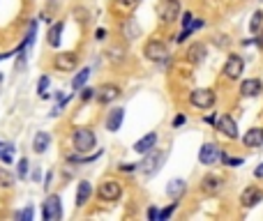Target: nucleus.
<instances>
[{"mask_svg":"<svg viewBox=\"0 0 263 221\" xmlns=\"http://www.w3.org/2000/svg\"><path fill=\"white\" fill-rule=\"evenodd\" d=\"M245 147H261L263 145V127H252L247 129V134L243 136Z\"/></svg>","mask_w":263,"mask_h":221,"instance_id":"obj_19","label":"nucleus"},{"mask_svg":"<svg viewBox=\"0 0 263 221\" xmlns=\"http://www.w3.org/2000/svg\"><path fill=\"white\" fill-rule=\"evenodd\" d=\"M199 187H201V191L206 196H217L224 189V180L222 177H217V175H203Z\"/></svg>","mask_w":263,"mask_h":221,"instance_id":"obj_13","label":"nucleus"},{"mask_svg":"<svg viewBox=\"0 0 263 221\" xmlns=\"http://www.w3.org/2000/svg\"><path fill=\"white\" fill-rule=\"evenodd\" d=\"M53 67L58 72H74L79 67V55L74 51H62V53H58L53 58Z\"/></svg>","mask_w":263,"mask_h":221,"instance_id":"obj_11","label":"nucleus"},{"mask_svg":"<svg viewBox=\"0 0 263 221\" xmlns=\"http://www.w3.org/2000/svg\"><path fill=\"white\" fill-rule=\"evenodd\" d=\"M118 168H120L122 173H134L136 168H139V164H120Z\"/></svg>","mask_w":263,"mask_h":221,"instance_id":"obj_36","label":"nucleus"},{"mask_svg":"<svg viewBox=\"0 0 263 221\" xmlns=\"http://www.w3.org/2000/svg\"><path fill=\"white\" fill-rule=\"evenodd\" d=\"M261 198H263L261 189L259 187H247L243 194H240V205H243V208H254L257 203H261Z\"/></svg>","mask_w":263,"mask_h":221,"instance_id":"obj_16","label":"nucleus"},{"mask_svg":"<svg viewBox=\"0 0 263 221\" xmlns=\"http://www.w3.org/2000/svg\"><path fill=\"white\" fill-rule=\"evenodd\" d=\"M261 2H263V0H261Z\"/></svg>","mask_w":263,"mask_h":221,"instance_id":"obj_44","label":"nucleus"},{"mask_svg":"<svg viewBox=\"0 0 263 221\" xmlns=\"http://www.w3.org/2000/svg\"><path fill=\"white\" fill-rule=\"evenodd\" d=\"M189 104L196 108H201V111H208L217 104V94L212 88H196L189 92Z\"/></svg>","mask_w":263,"mask_h":221,"instance_id":"obj_4","label":"nucleus"},{"mask_svg":"<svg viewBox=\"0 0 263 221\" xmlns=\"http://www.w3.org/2000/svg\"><path fill=\"white\" fill-rule=\"evenodd\" d=\"M139 33H141V30H139V26H136V19L125 21V37H127V40H136Z\"/></svg>","mask_w":263,"mask_h":221,"instance_id":"obj_25","label":"nucleus"},{"mask_svg":"<svg viewBox=\"0 0 263 221\" xmlns=\"http://www.w3.org/2000/svg\"><path fill=\"white\" fill-rule=\"evenodd\" d=\"M219 161H222L224 166H229V168H238V166H243V157H231V154L222 152L219 154Z\"/></svg>","mask_w":263,"mask_h":221,"instance_id":"obj_26","label":"nucleus"},{"mask_svg":"<svg viewBox=\"0 0 263 221\" xmlns=\"http://www.w3.org/2000/svg\"><path fill=\"white\" fill-rule=\"evenodd\" d=\"M49 83H51V79H49V76H42V79H40V83H37V92H40V97H42V99H49V92H47Z\"/></svg>","mask_w":263,"mask_h":221,"instance_id":"obj_28","label":"nucleus"},{"mask_svg":"<svg viewBox=\"0 0 263 221\" xmlns=\"http://www.w3.org/2000/svg\"><path fill=\"white\" fill-rule=\"evenodd\" d=\"M219 154H222V147L217 145V143H203L201 150H199V161H201L203 166H215L217 161H219Z\"/></svg>","mask_w":263,"mask_h":221,"instance_id":"obj_10","label":"nucleus"},{"mask_svg":"<svg viewBox=\"0 0 263 221\" xmlns=\"http://www.w3.org/2000/svg\"><path fill=\"white\" fill-rule=\"evenodd\" d=\"M254 44H257V46L263 51V26H261V30L257 33V40H254Z\"/></svg>","mask_w":263,"mask_h":221,"instance_id":"obj_38","label":"nucleus"},{"mask_svg":"<svg viewBox=\"0 0 263 221\" xmlns=\"http://www.w3.org/2000/svg\"><path fill=\"white\" fill-rule=\"evenodd\" d=\"M169 159V150H150V152H146V159L139 164V171H141L146 177H150V175L159 173V168L164 166V161Z\"/></svg>","mask_w":263,"mask_h":221,"instance_id":"obj_1","label":"nucleus"},{"mask_svg":"<svg viewBox=\"0 0 263 221\" xmlns=\"http://www.w3.org/2000/svg\"><path fill=\"white\" fill-rule=\"evenodd\" d=\"M51 180H53V173L49 171V173H47V177H44V189H49V187H51Z\"/></svg>","mask_w":263,"mask_h":221,"instance_id":"obj_42","label":"nucleus"},{"mask_svg":"<svg viewBox=\"0 0 263 221\" xmlns=\"http://www.w3.org/2000/svg\"><path fill=\"white\" fill-rule=\"evenodd\" d=\"M206 53H208V48H206V44H201V42H192L187 46V62H192V65H201L203 60H206Z\"/></svg>","mask_w":263,"mask_h":221,"instance_id":"obj_15","label":"nucleus"},{"mask_svg":"<svg viewBox=\"0 0 263 221\" xmlns=\"http://www.w3.org/2000/svg\"><path fill=\"white\" fill-rule=\"evenodd\" d=\"M90 196H93V184H90L88 180H81V182H79V187H76V208L88 205Z\"/></svg>","mask_w":263,"mask_h":221,"instance_id":"obj_20","label":"nucleus"},{"mask_svg":"<svg viewBox=\"0 0 263 221\" xmlns=\"http://www.w3.org/2000/svg\"><path fill=\"white\" fill-rule=\"evenodd\" d=\"M182 125H185V115H175L173 127H182Z\"/></svg>","mask_w":263,"mask_h":221,"instance_id":"obj_41","label":"nucleus"},{"mask_svg":"<svg viewBox=\"0 0 263 221\" xmlns=\"http://www.w3.org/2000/svg\"><path fill=\"white\" fill-rule=\"evenodd\" d=\"M120 97V86H115V83H104L95 90V99L100 101V104H111Z\"/></svg>","mask_w":263,"mask_h":221,"instance_id":"obj_12","label":"nucleus"},{"mask_svg":"<svg viewBox=\"0 0 263 221\" xmlns=\"http://www.w3.org/2000/svg\"><path fill=\"white\" fill-rule=\"evenodd\" d=\"M146 215H148V219H150V221H159V210H157L155 205H150Z\"/></svg>","mask_w":263,"mask_h":221,"instance_id":"obj_35","label":"nucleus"},{"mask_svg":"<svg viewBox=\"0 0 263 221\" xmlns=\"http://www.w3.org/2000/svg\"><path fill=\"white\" fill-rule=\"evenodd\" d=\"M28 166H30L28 159H26V157H21L19 164H16V175H19L21 180H26V177H28Z\"/></svg>","mask_w":263,"mask_h":221,"instance_id":"obj_29","label":"nucleus"},{"mask_svg":"<svg viewBox=\"0 0 263 221\" xmlns=\"http://www.w3.org/2000/svg\"><path fill=\"white\" fill-rule=\"evenodd\" d=\"M243 72H245V58L238 53H229V58H226L222 67V76L226 81H238L243 76Z\"/></svg>","mask_w":263,"mask_h":221,"instance_id":"obj_6","label":"nucleus"},{"mask_svg":"<svg viewBox=\"0 0 263 221\" xmlns=\"http://www.w3.org/2000/svg\"><path fill=\"white\" fill-rule=\"evenodd\" d=\"M62 217L60 196H47V201L42 203V219L44 221H58Z\"/></svg>","mask_w":263,"mask_h":221,"instance_id":"obj_8","label":"nucleus"},{"mask_svg":"<svg viewBox=\"0 0 263 221\" xmlns=\"http://www.w3.org/2000/svg\"><path fill=\"white\" fill-rule=\"evenodd\" d=\"M157 138H159V136H157L155 132H150V134H146L143 138H139V141L134 143V147H132V150H134V152H139V154L150 152V150L157 145Z\"/></svg>","mask_w":263,"mask_h":221,"instance_id":"obj_17","label":"nucleus"},{"mask_svg":"<svg viewBox=\"0 0 263 221\" xmlns=\"http://www.w3.org/2000/svg\"><path fill=\"white\" fill-rule=\"evenodd\" d=\"M72 143H74V150L79 154H86L90 152V150H95V145H97V136H95L93 129L88 127H76L74 134H72Z\"/></svg>","mask_w":263,"mask_h":221,"instance_id":"obj_3","label":"nucleus"},{"mask_svg":"<svg viewBox=\"0 0 263 221\" xmlns=\"http://www.w3.org/2000/svg\"><path fill=\"white\" fill-rule=\"evenodd\" d=\"M62 21H58V23H53V26L49 28V35H47V42H49V46H60V35H62Z\"/></svg>","mask_w":263,"mask_h":221,"instance_id":"obj_23","label":"nucleus"},{"mask_svg":"<svg viewBox=\"0 0 263 221\" xmlns=\"http://www.w3.org/2000/svg\"><path fill=\"white\" fill-rule=\"evenodd\" d=\"M261 26H263V12H261V9H257V12L252 14V21H250V33H252V35H257L259 30H261Z\"/></svg>","mask_w":263,"mask_h":221,"instance_id":"obj_27","label":"nucleus"},{"mask_svg":"<svg viewBox=\"0 0 263 221\" xmlns=\"http://www.w3.org/2000/svg\"><path fill=\"white\" fill-rule=\"evenodd\" d=\"M79 97H81V101H90L95 99V88H81V92H79Z\"/></svg>","mask_w":263,"mask_h":221,"instance_id":"obj_32","label":"nucleus"},{"mask_svg":"<svg viewBox=\"0 0 263 221\" xmlns=\"http://www.w3.org/2000/svg\"><path fill=\"white\" fill-rule=\"evenodd\" d=\"M122 120H125V108H111L106 115V129L108 132H118L122 127Z\"/></svg>","mask_w":263,"mask_h":221,"instance_id":"obj_18","label":"nucleus"},{"mask_svg":"<svg viewBox=\"0 0 263 221\" xmlns=\"http://www.w3.org/2000/svg\"><path fill=\"white\" fill-rule=\"evenodd\" d=\"M185 191H187V182L180 180V177H178V180H171L169 187H166V196L173 198V201H180Z\"/></svg>","mask_w":263,"mask_h":221,"instance_id":"obj_21","label":"nucleus"},{"mask_svg":"<svg viewBox=\"0 0 263 221\" xmlns=\"http://www.w3.org/2000/svg\"><path fill=\"white\" fill-rule=\"evenodd\" d=\"M215 129H217V132H219L222 136H226L229 141H236L238 136H240V134H238V125H236V120H233V118H231L229 113H224V115H219V118H217Z\"/></svg>","mask_w":263,"mask_h":221,"instance_id":"obj_9","label":"nucleus"},{"mask_svg":"<svg viewBox=\"0 0 263 221\" xmlns=\"http://www.w3.org/2000/svg\"><path fill=\"white\" fill-rule=\"evenodd\" d=\"M33 215H35V210H33V208H26V210H23V212H19V215H16V219L30 221V219H33Z\"/></svg>","mask_w":263,"mask_h":221,"instance_id":"obj_33","label":"nucleus"},{"mask_svg":"<svg viewBox=\"0 0 263 221\" xmlns=\"http://www.w3.org/2000/svg\"><path fill=\"white\" fill-rule=\"evenodd\" d=\"M254 177H257V180H263V164H259V166L254 168Z\"/></svg>","mask_w":263,"mask_h":221,"instance_id":"obj_40","label":"nucleus"},{"mask_svg":"<svg viewBox=\"0 0 263 221\" xmlns=\"http://www.w3.org/2000/svg\"><path fill=\"white\" fill-rule=\"evenodd\" d=\"M263 92V83L261 79H247L240 83V97L245 99H252V97H259Z\"/></svg>","mask_w":263,"mask_h":221,"instance_id":"obj_14","label":"nucleus"},{"mask_svg":"<svg viewBox=\"0 0 263 221\" xmlns=\"http://www.w3.org/2000/svg\"><path fill=\"white\" fill-rule=\"evenodd\" d=\"M143 55L153 62H166L169 60V48H166L164 42L150 40V42H146V46H143Z\"/></svg>","mask_w":263,"mask_h":221,"instance_id":"obj_7","label":"nucleus"},{"mask_svg":"<svg viewBox=\"0 0 263 221\" xmlns=\"http://www.w3.org/2000/svg\"><path fill=\"white\" fill-rule=\"evenodd\" d=\"M180 0H159L155 7L157 12V19H159V23L162 26H171V23H175L178 21V16H180Z\"/></svg>","mask_w":263,"mask_h":221,"instance_id":"obj_2","label":"nucleus"},{"mask_svg":"<svg viewBox=\"0 0 263 221\" xmlns=\"http://www.w3.org/2000/svg\"><path fill=\"white\" fill-rule=\"evenodd\" d=\"M194 19H196V16L192 12H185V14H182V28H189L192 23H194Z\"/></svg>","mask_w":263,"mask_h":221,"instance_id":"obj_34","label":"nucleus"},{"mask_svg":"<svg viewBox=\"0 0 263 221\" xmlns=\"http://www.w3.org/2000/svg\"><path fill=\"white\" fill-rule=\"evenodd\" d=\"M49 145H51V134L49 132H37L33 138V150L37 154H44L49 150Z\"/></svg>","mask_w":263,"mask_h":221,"instance_id":"obj_22","label":"nucleus"},{"mask_svg":"<svg viewBox=\"0 0 263 221\" xmlns=\"http://www.w3.org/2000/svg\"><path fill=\"white\" fill-rule=\"evenodd\" d=\"M14 184V175L5 168H0V187H12Z\"/></svg>","mask_w":263,"mask_h":221,"instance_id":"obj_30","label":"nucleus"},{"mask_svg":"<svg viewBox=\"0 0 263 221\" xmlns=\"http://www.w3.org/2000/svg\"><path fill=\"white\" fill-rule=\"evenodd\" d=\"M95 40H97V42L106 40V30H104V28H100V30H97V33H95Z\"/></svg>","mask_w":263,"mask_h":221,"instance_id":"obj_39","label":"nucleus"},{"mask_svg":"<svg viewBox=\"0 0 263 221\" xmlns=\"http://www.w3.org/2000/svg\"><path fill=\"white\" fill-rule=\"evenodd\" d=\"M120 196H122V184L118 180H104L100 182V187H97V198L104 203H115V201H120Z\"/></svg>","mask_w":263,"mask_h":221,"instance_id":"obj_5","label":"nucleus"},{"mask_svg":"<svg viewBox=\"0 0 263 221\" xmlns=\"http://www.w3.org/2000/svg\"><path fill=\"white\" fill-rule=\"evenodd\" d=\"M88 79H90V67H83L81 72H79L74 79H72V90H81V88L86 86Z\"/></svg>","mask_w":263,"mask_h":221,"instance_id":"obj_24","label":"nucleus"},{"mask_svg":"<svg viewBox=\"0 0 263 221\" xmlns=\"http://www.w3.org/2000/svg\"><path fill=\"white\" fill-rule=\"evenodd\" d=\"M175 210H178V201H173V203H171V205H169V208L159 210V221H166V219H169V217L175 212Z\"/></svg>","mask_w":263,"mask_h":221,"instance_id":"obj_31","label":"nucleus"},{"mask_svg":"<svg viewBox=\"0 0 263 221\" xmlns=\"http://www.w3.org/2000/svg\"><path fill=\"white\" fill-rule=\"evenodd\" d=\"M203 122H208V125H215V122H217V118H215V113H210V115H206V118H203Z\"/></svg>","mask_w":263,"mask_h":221,"instance_id":"obj_43","label":"nucleus"},{"mask_svg":"<svg viewBox=\"0 0 263 221\" xmlns=\"http://www.w3.org/2000/svg\"><path fill=\"white\" fill-rule=\"evenodd\" d=\"M118 5L120 7H136L139 5V0H118Z\"/></svg>","mask_w":263,"mask_h":221,"instance_id":"obj_37","label":"nucleus"}]
</instances>
